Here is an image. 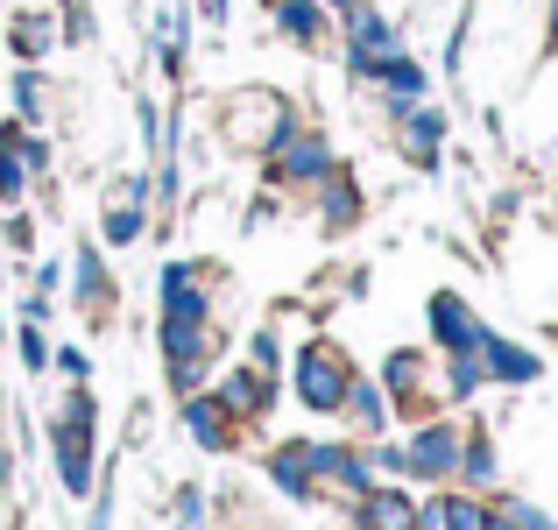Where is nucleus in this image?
Instances as JSON below:
<instances>
[{"label":"nucleus","instance_id":"obj_1","mask_svg":"<svg viewBox=\"0 0 558 530\" xmlns=\"http://www.w3.org/2000/svg\"><path fill=\"white\" fill-rule=\"evenodd\" d=\"M93 424H99L93 389H71V396H64V410L50 418L57 474H64V489H71V495H93Z\"/></svg>","mask_w":558,"mask_h":530},{"label":"nucleus","instance_id":"obj_2","mask_svg":"<svg viewBox=\"0 0 558 530\" xmlns=\"http://www.w3.org/2000/svg\"><path fill=\"white\" fill-rule=\"evenodd\" d=\"M290 121H298V113H290L283 93H262V85H247V93L227 99V113H219V135H227V149H241V156H269V142L283 135Z\"/></svg>","mask_w":558,"mask_h":530},{"label":"nucleus","instance_id":"obj_3","mask_svg":"<svg viewBox=\"0 0 558 530\" xmlns=\"http://www.w3.org/2000/svg\"><path fill=\"white\" fill-rule=\"evenodd\" d=\"M298 403L304 410H318V418H340V403H347V382H354V368H347V353L332 347V340H304L298 347Z\"/></svg>","mask_w":558,"mask_h":530},{"label":"nucleus","instance_id":"obj_4","mask_svg":"<svg viewBox=\"0 0 558 530\" xmlns=\"http://www.w3.org/2000/svg\"><path fill=\"white\" fill-rule=\"evenodd\" d=\"M269 177L276 184H318V177L332 170V142H326V128H312V121H290L283 135L269 142Z\"/></svg>","mask_w":558,"mask_h":530},{"label":"nucleus","instance_id":"obj_5","mask_svg":"<svg viewBox=\"0 0 558 530\" xmlns=\"http://www.w3.org/2000/svg\"><path fill=\"white\" fill-rule=\"evenodd\" d=\"M396 50H403V28H396L381 8H354V14H347V71H354L361 85H375V71L389 64Z\"/></svg>","mask_w":558,"mask_h":530},{"label":"nucleus","instance_id":"obj_6","mask_svg":"<svg viewBox=\"0 0 558 530\" xmlns=\"http://www.w3.org/2000/svg\"><path fill=\"white\" fill-rule=\"evenodd\" d=\"M460 446H466V432L452 418H424L417 432H410L403 460H410V474H417V481H438V489H446V481L460 474Z\"/></svg>","mask_w":558,"mask_h":530},{"label":"nucleus","instance_id":"obj_7","mask_svg":"<svg viewBox=\"0 0 558 530\" xmlns=\"http://www.w3.org/2000/svg\"><path fill=\"white\" fill-rule=\"evenodd\" d=\"M424 326H432V347H438V353H481V340H488L481 312L460 298V290H432V304H424Z\"/></svg>","mask_w":558,"mask_h":530},{"label":"nucleus","instance_id":"obj_8","mask_svg":"<svg viewBox=\"0 0 558 530\" xmlns=\"http://www.w3.org/2000/svg\"><path fill=\"white\" fill-rule=\"evenodd\" d=\"M389 135H396V156L417 170H438V149H446V113L424 107V99H410V107L389 113Z\"/></svg>","mask_w":558,"mask_h":530},{"label":"nucleus","instance_id":"obj_9","mask_svg":"<svg viewBox=\"0 0 558 530\" xmlns=\"http://www.w3.org/2000/svg\"><path fill=\"white\" fill-rule=\"evenodd\" d=\"M381 389H389V403L424 410V403L438 396V382H432V353H424V347H396L389 361H381Z\"/></svg>","mask_w":558,"mask_h":530},{"label":"nucleus","instance_id":"obj_10","mask_svg":"<svg viewBox=\"0 0 558 530\" xmlns=\"http://www.w3.org/2000/svg\"><path fill=\"white\" fill-rule=\"evenodd\" d=\"M269 28L283 43H298V50H326L332 14H326V0H269Z\"/></svg>","mask_w":558,"mask_h":530},{"label":"nucleus","instance_id":"obj_11","mask_svg":"<svg viewBox=\"0 0 558 530\" xmlns=\"http://www.w3.org/2000/svg\"><path fill=\"white\" fill-rule=\"evenodd\" d=\"M481 368H488V382H502V389H531V382L545 375L537 347H523V340H502V333H488V340H481Z\"/></svg>","mask_w":558,"mask_h":530},{"label":"nucleus","instance_id":"obj_12","mask_svg":"<svg viewBox=\"0 0 558 530\" xmlns=\"http://www.w3.org/2000/svg\"><path fill=\"white\" fill-rule=\"evenodd\" d=\"M269 481L290 495V503H318V467H312V438H290V446L269 453Z\"/></svg>","mask_w":558,"mask_h":530},{"label":"nucleus","instance_id":"obj_13","mask_svg":"<svg viewBox=\"0 0 558 530\" xmlns=\"http://www.w3.org/2000/svg\"><path fill=\"white\" fill-rule=\"evenodd\" d=\"M213 396H219V410H227V418H262V410L276 403V375H262V368L247 361V368H233Z\"/></svg>","mask_w":558,"mask_h":530},{"label":"nucleus","instance_id":"obj_14","mask_svg":"<svg viewBox=\"0 0 558 530\" xmlns=\"http://www.w3.org/2000/svg\"><path fill=\"white\" fill-rule=\"evenodd\" d=\"M318 227H326V233H347V227H361V184H354V177H347L340 164H332L326 177H318Z\"/></svg>","mask_w":558,"mask_h":530},{"label":"nucleus","instance_id":"obj_15","mask_svg":"<svg viewBox=\"0 0 558 530\" xmlns=\"http://www.w3.org/2000/svg\"><path fill=\"white\" fill-rule=\"evenodd\" d=\"M375 93H381V113H396V107H410V99H424V93H432V71H424L410 50H396L389 64L375 71Z\"/></svg>","mask_w":558,"mask_h":530},{"label":"nucleus","instance_id":"obj_16","mask_svg":"<svg viewBox=\"0 0 558 530\" xmlns=\"http://www.w3.org/2000/svg\"><path fill=\"white\" fill-rule=\"evenodd\" d=\"M389 389H381V382H368V375H354V382H347V403H340V418L347 424H354V432L361 438H381V432H389Z\"/></svg>","mask_w":558,"mask_h":530},{"label":"nucleus","instance_id":"obj_17","mask_svg":"<svg viewBox=\"0 0 558 530\" xmlns=\"http://www.w3.org/2000/svg\"><path fill=\"white\" fill-rule=\"evenodd\" d=\"M184 432H191V446H205V453L233 446V418L219 410V396H184Z\"/></svg>","mask_w":558,"mask_h":530},{"label":"nucleus","instance_id":"obj_18","mask_svg":"<svg viewBox=\"0 0 558 530\" xmlns=\"http://www.w3.org/2000/svg\"><path fill=\"white\" fill-rule=\"evenodd\" d=\"M71 290H78L85 312H107V304H113V276H107V262H99V248H93V241H85V248H78V262H71Z\"/></svg>","mask_w":558,"mask_h":530},{"label":"nucleus","instance_id":"obj_19","mask_svg":"<svg viewBox=\"0 0 558 530\" xmlns=\"http://www.w3.org/2000/svg\"><path fill=\"white\" fill-rule=\"evenodd\" d=\"M361 523L368 530H410L417 523V503H410L403 489H368L361 495Z\"/></svg>","mask_w":558,"mask_h":530},{"label":"nucleus","instance_id":"obj_20","mask_svg":"<svg viewBox=\"0 0 558 530\" xmlns=\"http://www.w3.org/2000/svg\"><path fill=\"white\" fill-rule=\"evenodd\" d=\"M452 481H466V489H495V438H488V432H466L460 474H452Z\"/></svg>","mask_w":558,"mask_h":530},{"label":"nucleus","instance_id":"obj_21","mask_svg":"<svg viewBox=\"0 0 558 530\" xmlns=\"http://www.w3.org/2000/svg\"><path fill=\"white\" fill-rule=\"evenodd\" d=\"M142 227H149V205H135V198H113V205H107V219H99V233H107L113 248L142 241Z\"/></svg>","mask_w":558,"mask_h":530},{"label":"nucleus","instance_id":"obj_22","mask_svg":"<svg viewBox=\"0 0 558 530\" xmlns=\"http://www.w3.org/2000/svg\"><path fill=\"white\" fill-rule=\"evenodd\" d=\"M488 389V368H481V353H446V396L452 403H466V396Z\"/></svg>","mask_w":558,"mask_h":530},{"label":"nucleus","instance_id":"obj_23","mask_svg":"<svg viewBox=\"0 0 558 530\" xmlns=\"http://www.w3.org/2000/svg\"><path fill=\"white\" fill-rule=\"evenodd\" d=\"M8 36H14V57H22V64H36V57L57 43V28H50V14H14Z\"/></svg>","mask_w":558,"mask_h":530},{"label":"nucleus","instance_id":"obj_24","mask_svg":"<svg viewBox=\"0 0 558 530\" xmlns=\"http://www.w3.org/2000/svg\"><path fill=\"white\" fill-rule=\"evenodd\" d=\"M43 99H50V93H43V71L22 64V71H14V121L36 128V121H43Z\"/></svg>","mask_w":558,"mask_h":530},{"label":"nucleus","instance_id":"obj_25","mask_svg":"<svg viewBox=\"0 0 558 530\" xmlns=\"http://www.w3.org/2000/svg\"><path fill=\"white\" fill-rule=\"evenodd\" d=\"M14 347H22V361L36 368V375H43V368H50V340H43V318H28V326L14 333Z\"/></svg>","mask_w":558,"mask_h":530},{"label":"nucleus","instance_id":"obj_26","mask_svg":"<svg viewBox=\"0 0 558 530\" xmlns=\"http://www.w3.org/2000/svg\"><path fill=\"white\" fill-rule=\"evenodd\" d=\"M247 361H255V368H262V375H276V361H283V340H276V333H269V326H262V333H255V340H247Z\"/></svg>","mask_w":558,"mask_h":530},{"label":"nucleus","instance_id":"obj_27","mask_svg":"<svg viewBox=\"0 0 558 530\" xmlns=\"http://www.w3.org/2000/svg\"><path fill=\"white\" fill-rule=\"evenodd\" d=\"M50 368H64L71 382H85V375H93V361H85V347H50Z\"/></svg>","mask_w":558,"mask_h":530},{"label":"nucleus","instance_id":"obj_28","mask_svg":"<svg viewBox=\"0 0 558 530\" xmlns=\"http://www.w3.org/2000/svg\"><path fill=\"white\" fill-rule=\"evenodd\" d=\"M502 509H509V523H517V530H558L537 503H502Z\"/></svg>","mask_w":558,"mask_h":530},{"label":"nucleus","instance_id":"obj_29","mask_svg":"<svg viewBox=\"0 0 558 530\" xmlns=\"http://www.w3.org/2000/svg\"><path fill=\"white\" fill-rule=\"evenodd\" d=\"M64 36H71V43L93 36V14H85V0H64Z\"/></svg>","mask_w":558,"mask_h":530},{"label":"nucleus","instance_id":"obj_30","mask_svg":"<svg viewBox=\"0 0 558 530\" xmlns=\"http://www.w3.org/2000/svg\"><path fill=\"white\" fill-rule=\"evenodd\" d=\"M178 517H184V530H198V517H205V503H198V489H184V495H178Z\"/></svg>","mask_w":558,"mask_h":530},{"label":"nucleus","instance_id":"obj_31","mask_svg":"<svg viewBox=\"0 0 558 530\" xmlns=\"http://www.w3.org/2000/svg\"><path fill=\"white\" fill-rule=\"evenodd\" d=\"M198 14H205V22L219 28V22H227V14H233V0H198Z\"/></svg>","mask_w":558,"mask_h":530},{"label":"nucleus","instance_id":"obj_32","mask_svg":"<svg viewBox=\"0 0 558 530\" xmlns=\"http://www.w3.org/2000/svg\"><path fill=\"white\" fill-rule=\"evenodd\" d=\"M354 8H375V0H326V14H332V22H347Z\"/></svg>","mask_w":558,"mask_h":530},{"label":"nucleus","instance_id":"obj_33","mask_svg":"<svg viewBox=\"0 0 558 530\" xmlns=\"http://www.w3.org/2000/svg\"><path fill=\"white\" fill-rule=\"evenodd\" d=\"M113 523V503H107V489H99V509H93V530H107Z\"/></svg>","mask_w":558,"mask_h":530},{"label":"nucleus","instance_id":"obj_34","mask_svg":"<svg viewBox=\"0 0 558 530\" xmlns=\"http://www.w3.org/2000/svg\"><path fill=\"white\" fill-rule=\"evenodd\" d=\"M545 43H551V50H558V0H551V8H545Z\"/></svg>","mask_w":558,"mask_h":530},{"label":"nucleus","instance_id":"obj_35","mask_svg":"<svg viewBox=\"0 0 558 530\" xmlns=\"http://www.w3.org/2000/svg\"><path fill=\"white\" fill-rule=\"evenodd\" d=\"M488 530H517V523H509V509H488Z\"/></svg>","mask_w":558,"mask_h":530},{"label":"nucleus","instance_id":"obj_36","mask_svg":"<svg viewBox=\"0 0 558 530\" xmlns=\"http://www.w3.org/2000/svg\"><path fill=\"white\" fill-rule=\"evenodd\" d=\"M0 481H8V453H0Z\"/></svg>","mask_w":558,"mask_h":530},{"label":"nucleus","instance_id":"obj_37","mask_svg":"<svg viewBox=\"0 0 558 530\" xmlns=\"http://www.w3.org/2000/svg\"><path fill=\"white\" fill-rule=\"evenodd\" d=\"M410 530H424V523H410Z\"/></svg>","mask_w":558,"mask_h":530},{"label":"nucleus","instance_id":"obj_38","mask_svg":"<svg viewBox=\"0 0 558 530\" xmlns=\"http://www.w3.org/2000/svg\"><path fill=\"white\" fill-rule=\"evenodd\" d=\"M0 333H8V326H0Z\"/></svg>","mask_w":558,"mask_h":530}]
</instances>
